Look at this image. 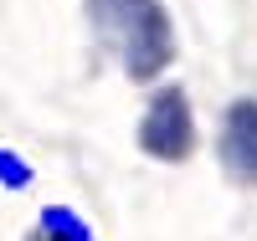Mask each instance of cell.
I'll list each match as a JSON object with an SVG mask.
<instances>
[{
	"label": "cell",
	"mask_w": 257,
	"mask_h": 241,
	"mask_svg": "<svg viewBox=\"0 0 257 241\" xmlns=\"http://www.w3.org/2000/svg\"><path fill=\"white\" fill-rule=\"evenodd\" d=\"M88 16L108 57L134 82H155L175 62V26L160 0H88Z\"/></svg>",
	"instance_id": "cell-1"
},
{
	"label": "cell",
	"mask_w": 257,
	"mask_h": 241,
	"mask_svg": "<svg viewBox=\"0 0 257 241\" xmlns=\"http://www.w3.org/2000/svg\"><path fill=\"white\" fill-rule=\"evenodd\" d=\"M196 144H201V128H196L190 93L180 82H160L139 113V149L160 164H185L196 154Z\"/></svg>",
	"instance_id": "cell-2"
},
{
	"label": "cell",
	"mask_w": 257,
	"mask_h": 241,
	"mask_svg": "<svg viewBox=\"0 0 257 241\" xmlns=\"http://www.w3.org/2000/svg\"><path fill=\"white\" fill-rule=\"evenodd\" d=\"M216 159L231 185L257 190V98H231L216 128Z\"/></svg>",
	"instance_id": "cell-3"
},
{
	"label": "cell",
	"mask_w": 257,
	"mask_h": 241,
	"mask_svg": "<svg viewBox=\"0 0 257 241\" xmlns=\"http://www.w3.org/2000/svg\"><path fill=\"white\" fill-rule=\"evenodd\" d=\"M36 180V169L26 164V154H16L11 144H0V190H26Z\"/></svg>",
	"instance_id": "cell-4"
},
{
	"label": "cell",
	"mask_w": 257,
	"mask_h": 241,
	"mask_svg": "<svg viewBox=\"0 0 257 241\" xmlns=\"http://www.w3.org/2000/svg\"><path fill=\"white\" fill-rule=\"evenodd\" d=\"M31 241H98L93 231H82V236H67V231H31Z\"/></svg>",
	"instance_id": "cell-5"
}]
</instances>
